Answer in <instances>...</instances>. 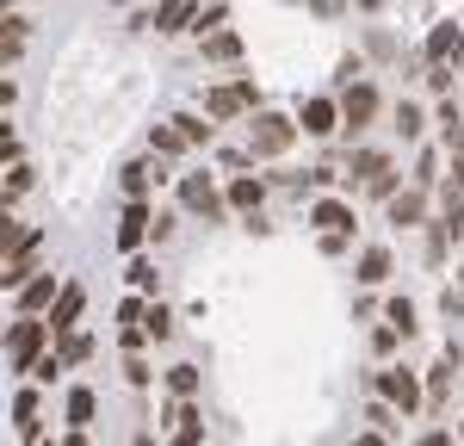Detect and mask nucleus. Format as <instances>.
<instances>
[{"mask_svg":"<svg viewBox=\"0 0 464 446\" xmlns=\"http://www.w3.org/2000/svg\"><path fill=\"white\" fill-rule=\"evenodd\" d=\"M297 137H304V124H297V118L260 106V112L248 118V161H279V155H285Z\"/></svg>","mask_w":464,"mask_h":446,"instance_id":"1","label":"nucleus"},{"mask_svg":"<svg viewBox=\"0 0 464 446\" xmlns=\"http://www.w3.org/2000/svg\"><path fill=\"white\" fill-rule=\"evenodd\" d=\"M254 112H260V87H254V74H236V81L205 87V118H217V124H236V118H254Z\"/></svg>","mask_w":464,"mask_h":446,"instance_id":"2","label":"nucleus"},{"mask_svg":"<svg viewBox=\"0 0 464 446\" xmlns=\"http://www.w3.org/2000/svg\"><path fill=\"white\" fill-rule=\"evenodd\" d=\"M179 211H192V218H205V223H223L229 218V192L211 174H179Z\"/></svg>","mask_w":464,"mask_h":446,"instance_id":"3","label":"nucleus"},{"mask_svg":"<svg viewBox=\"0 0 464 446\" xmlns=\"http://www.w3.org/2000/svg\"><path fill=\"white\" fill-rule=\"evenodd\" d=\"M384 112V100H378V87L372 81H353V87H341V137L347 143H359L365 131H372V118Z\"/></svg>","mask_w":464,"mask_h":446,"instance_id":"4","label":"nucleus"},{"mask_svg":"<svg viewBox=\"0 0 464 446\" xmlns=\"http://www.w3.org/2000/svg\"><path fill=\"white\" fill-rule=\"evenodd\" d=\"M44 341H56L50 334V316H19L6 329V360H13V372H32L44 360Z\"/></svg>","mask_w":464,"mask_h":446,"instance_id":"5","label":"nucleus"},{"mask_svg":"<svg viewBox=\"0 0 464 446\" xmlns=\"http://www.w3.org/2000/svg\"><path fill=\"white\" fill-rule=\"evenodd\" d=\"M421 63H446V69L464 63V25L459 19H433L428 25V37H421Z\"/></svg>","mask_w":464,"mask_h":446,"instance_id":"6","label":"nucleus"},{"mask_svg":"<svg viewBox=\"0 0 464 446\" xmlns=\"http://www.w3.org/2000/svg\"><path fill=\"white\" fill-rule=\"evenodd\" d=\"M378 397H391V403L402 409V415H415V409L428 403V391H421V378H415L409 366H384V372H378Z\"/></svg>","mask_w":464,"mask_h":446,"instance_id":"7","label":"nucleus"},{"mask_svg":"<svg viewBox=\"0 0 464 446\" xmlns=\"http://www.w3.org/2000/svg\"><path fill=\"white\" fill-rule=\"evenodd\" d=\"M168 446H205V415H198V397H174L168 409Z\"/></svg>","mask_w":464,"mask_h":446,"instance_id":"8","label":"nucleus"},{"mask_svg":"<svg viewBox=\"0 0 464 446\" xmlns=\"http://www.w3.org/2000/svg\"><path fill=\"white\" fill-rule=\"evenodd\" d=\"M297 124H304V137H334L341 131V93H310L297 106Z\"/></svg>","mask_w":464,"mask_h":446,"instance_id":"9","label":"nucleus"},{"mask_svg":"<svg viewBox=\"0 0 464 446\" xmlns=\"http://www.w3.org/2000/svg\"><path fill=\"white\" fill-rule=\"evenodd\" d=\"M384 218L396 223V229H428V186H402L396 199H384Z\"/></svg>","mask_w":464,"mask_h":446,"instance_id":"10","label":"nucleus"},{"mask_svg":"<svg viewBox=\"0 0 464 446\" xmlns=\"http://www.w3.org/2000/svg\"><path fill=\"white\" fill-rule=\"evenodd\" d=\"M192 19H198V0H155L149 6V32H161V37L192 32Z\"/></svg>","mask_w":464,"mask_h":446,"instance_id":"11","label":"nucleus"},{"mask_svg":"<svg viewBox=\"0 0 464 446\" xmlns=\"http://www.w3.org/2000/svg\"><path fill=\"white\" fill-rule=\"evenodd\" d=\"M149 229H155V218H149V199H124V223H118V248L124 255H137L149 242Z\"/></svg>","mask_w":464,"mask_h":446,"instance_id":"12","label":"nucleus"},{"mask_svg":"<svg viewBox=\"0 0 464 446\" xmlns=\"http://www.w3.org/2000/svg\"><path fill=\"white\" fill-rule=\"evenodd\" d=\"M223 192H229V211L236 218H260V205H266V180L260 174H229Z\"/></svg>","mask_w":464,"mask_h":446,"instance_id":"13","label":"nucleus"},{"mask_svg":"<svg viewBox=\"0 0 464 446\" xmlns=\"http://www.w3.org/2000/svg\"><path fill=\"white\" fill-rule=\"evenodd\" d=\"M310 223H316L322 236H353L359 229V218H353L347 199H316V205H310Z\"/></svg>","mask_w":464,"mask_h":446,"instance_id":"14","label":"nucleus"},{"mask_svg":"<svg viewBox=\"0 0 464 446\" xmlns=\"http://www.w3.org/2000/svg\"><path fill=\"white\" fill-rule=\"evenodd\" d=\"M81 310H87V292H81V286H63V297H56V304H50V334H56V341H63V334H74V323H81Z\"/></svg>","mask_w":464,"mask_h":446,"instance_id":"15","label":"nucleus"},{"mask_svg":"<svg viewBox=\"0 0 464 446\" xmlns=\"http://www.w3.org/2000/svg\"><path fill=\"white\" fill-rule=\"evenodd\" d=\"M25 37H32V19L6 6V13H0V63H6V69L25 56Z\"/></svg>","mask_w":464,"mask_h":446,"instance_id":"16","label":"nucleus"},{"mask_svg":"<svg viewBox=\"0 0 464 446\" xmlns=\"http://www.w3.org/2000/svg\"><path fill=\"white\" fill-rule=\"evenodd\" d=\"M155 161H161V155H143V161H124V168H118V186H124V199H149V186L168 180Z\"/></svg>","mask_w":464,"mask_h":446,"instance_id":"17","label":"nucleus"},{"mask_svg":"<svg viewBox=\"0 0 464 446\" xmlns=\"http://www.w3.org/2000/svg\"><path fill=\"white\" fill-rule=\"evenodd\" d=\"M56 297H63V279H56V273H32V279L19 286V316H37V310L56 304Z\"/></svg>","mask_w":464,"mask_h":446,"instance_id":"18","label":"nucleus"},{"mask_svg":"<svg viewBox=\"0 0 464 446\" xmlns=\"http://www.w3.org/2000/svg\"><path fill=\"white\" fill-rule=\"evenodd\" d=\"M459 360H464L459 347H446V354H440V360L428 366V403H433V409L446 403V391H452V372H459Z\"/></svg>","mask_w":464,"mask_h":446,"instance_id":"19","label":"nucleus"},{"mask_svg":"<svg viewBox=\"0 0 464 446\" xmlns=\"http://www.w3.org/2000/svg\"><path fill=\"white\" fill-rule=\"evenodd\" d=\"M37 415H44V403H37V391L25 384V391L13 397V422H19V441H32V446H37V434H44V422H37Z\"/></svg>","mask_w":464,"mask_h":446,"instance_id":"20","label":"nucleus"},{"mask_svg":"<svg viewBox=\"0 0 464 446\" xmlns=\"http://www.w3.org/2000/svg\"><path fill=\"white\" fill-rule=\"evenodd\" d=\"M198 56L205 63H242V32H211V37H198Z\"/></svg>","mask_w":464,"mask_h":446,"instance_id":"21","label":"nucleus"},{"mask_svg":"<svg viewBox=\"0 0 464 446\" xmlns=\"http://www.w3.org/2000/svg\"><path fill=\"white\" fill-rule=\"evenodd\" d=\"M384 168H396V161L384 155V149H365V143H359V149H353V161H347V174H353V186H372L378 174H384Z\"/></svg>","mask_w":464,"mask_h":446,"instance_id":"22","label":"nucleus"},{"mask_svg":"<svg viewBox=\"0 0 464 446\" xmlns=\"http://www.w3.org/2000/svg\"><path fill=\"white\" fill-rule=\"evenodd\" d=\"M186 149H192V143L179 137V124H174V118L149 131V155H161V161H174V155H186Z\"/></svg>","mask_w":464,"mask_h":446,"instance_id":"23","label":"nucleus"},{"mask_svg":"<svg viewBox=\"0 0 464 446\" xmlns=\"http://www.w3.org/2000/svg\"><path fill=\"white\" fill-rule=\"evenodd\" d=\"M353 279L359 286H384V279H391V248H365L359 267H353Z\"/></svg>","mask_w":464,"mask_h":446,"instance_id":"24","label":"nucleus"},{"mask_svg":"<svg viewBox=\"0 0 464 446\" xmlns=\"http://www.w3.org/2000/svg\"><path fill=\"white\" fill-rule=\"evenodd\" d=\"M421 131H428V112L415 106V100H396V137L402 143H421Z\"/></svg>","mask_w":464,"mask_h":446,"instance_id":"25","label":"nucleus"},{"mask_svg":"<svg viewBox=\"0 0 464 446\" xmlns=\"http://www.w3.org/2000/svg\"><path fill=\"white\" fill-rule=\"evenodd\" d=\"M161 378H168V397H198L205 391V372L198 366H168Z\"/></svg>","mask_w":464,"mask_h":446,"instance_id":"26","label":"nucleus"},{"mask_svg":"<svg viewBox=\"0 0 464 446\" xmlns=\"http://www.w3.org/2000/svg\"><path fill=\"white\" fill-rule=\"evenodd\" d=\"M93 391H87V384H74L69 391V403H63V415H69V428H87V422H93Z\"/></svg>","mask_w":464,"mask_h":446,"instance_id":"27","label":"nucleus"},{"mask_svg":"<svg viewBox=\"0 0 464 446\" xmlns=\"http://www.w3.org/2000/svg\"><path fill=\"white\" fill-rule=\"evenodd\" d=\"M223 25H229V6H223V0H198V19H192V32L211 37V32H223Z\"/></svg>","mask_w":464,"mask_h":446,"instance_id":"28","label":"nucleus"},{"mask_svg":"<svg viewBox=\"0 0 464 446\" xmlns=\"http://www.w3.org/2000/svg\"><path fill=\"white\" fill-rule=\"evenodd\" d=\"M174 124H179V137L198 149V143H211V124H217V118H205V112H179Z\"/></svg>","mask_w":464,"mask_h":446,"instance_id":"29","label":"nucleus"},{"mask_svg":"<svg viewBox=\"0 0 464 446\" xmlns=\"http://www.w3.org/2000/svg\"><path fill=\"white\" fill-rule=\"evenodd\" d=\"M440 161H446L440 149H421V155H415V174H409V180H415V186H428V192H433V186L446 180V174H440Z\"/></svg>","mask_w":464,"mask_h":446,"instance_id":"30","label":"nucleus"},{"mask_svg":"<svg viewBox=\"0 0 464 446\" xmlns=\"http://www.w3.org/2000/svg\"><path fill=\"white\" fill-rule=\"evenodd\" d=\"M25 236H32V229H25V223L13 218V205H6V211H0V255H13V248H19Z\"/></svg>","mask_w":464,"mask_h":446,"instance_id":"31","label":"nucleus"},{"mask_svg":"<svg viewBox=\"0 0 464 446\" xmlns=\"http://www.w3.org/2000/svg\"><path fill=\"white\" fill-rule=\"evenodd\" d=\"M143 329H149V341H168V334H174V316H168V304H155V297H149Z\"/></svg>","mask_w":464,"mask_h":446,"instance_id":"32","label":"nucleus"},{"mask_svg":"<svg viewBox=\"0 0 464 446\" xmlns=\"http://www.w3.org/2000/svg\"><path fill=\"white\" fill-rule=\"evenodd\" d=\"M304 6H310V13H316L322 25H341V19H347V13H353V0H304Z\"/></svg>","mask_w":464,"mask_h":446,"instance_id":"33","label":"nucleus"},{"mask_svg":"<svg viewBox=\"0 0 464 446\" xmlns=\"http://www.w3.org/2000/svg\"><path fill=\"white\" fill-rule=\"evenodd\" d=\"M384 323H396L402 334H415V304H409V297H391V304H384Z\"/></svg>","mask_w":464,"mask_h":446,"instance_id":"34","label":"nucleus"},{"mask_svg":"<svg viewBox=\"0 0 464 446\" xmlns=\"http://www.w3.org/2000/svg\"><path fill=\"white\" fill-rule=\"evenodd\" d=\"M365 56H378V63H391V56H396V37L384 32V25H372V32H365Z\"/></svg>","mask_w":464,"mask_h":446,"instance_id":"35","label":"nucleus"},{"mask_svg":"<svg viewBox=\"0 0 464 446\" xmlns=\"http://www.w3.org/2000/svg\"><path fill=\"white\" fill-rule=\"evenodd\" d=\"M353 81H365V56H341V63H334V87H353Z\"/></svg>","mask_w":464,"mask_h":446,"instance_id":"36","label":"nucleus"},{"mask_svg":"<svg viewBox=\"0 0 464 446\" xmlns=\"http://www.w3.org/2000/svg\"><path fill=\"white\" fill-rule=\"evenodd\" d=\"M25 192H32V168H25V161H13V174H6V205H19Z\"/></svg>","mask_w":464,"mask_h":446,"instance_id":"37","label":"nucleus"},{"mask_svg":"<svg viewBox=\"0 0 464 446\" xmlns=\"http://www.w3.org/2000/svg\"><path fill=\"white\" fill-rule=\"evenodd\" d=\"M56 354H63L69 366H81V360L93 354V341H87V334H63V341H56Z\"/></svg>","mask_w":464,"mask_h":446,"instance_id":"38","label":"nucleus"},{"mask_svg":"<svg viewBox=\"0 0 464 446\" xmlns=\"http://www.w3.org/2000/svg\"><path fill=\"white\" fill-rule=\"evenodd\" d=\"M130 292L155 297V260H130Z\"/></svg>","mask_w":464,"mask_h":446,"instance_id":"39","label":"nucleus"},{"mask_svg":"<svg viewBox=\"0 0 464 446\" xmlns=\"http://www.w3.org/2000/svg\"><path fill=\"white\" fill-rule=\"evenodd\" d=\"M56 372H69V360H63V354H44V360H37L25 378H37V384H56Z\"/></svg>","mask_w":464,"mask_h":446,"instance_id":"40","label":"nucleus"},{"mask_svg":"<svg viewBox=\"0 0 464 446\" xmlns=\"http://www.w3.org/2000/svg\"><path fill=\"white\" fill-rule=\"evenodd\" d=\"M149 378H155V372H149V360H143V354H124V384L149 391Z\"/></svg>","mask_w":464,"mask_h":446,"instance_id":"41","label":"nucleus"},{"mask_svg":"<svg viewBox=\"0 0 464 446\" xmlns=\"http://www.w3.org/2000/svg\"><path fill=\"white\" fill-rule=\"evenodd\" d=\"M396 341H409V334L396 329V323H384V329H372V354L384 360V354H396Z\"/></svg>","mask_w":464,"mask_h":446,"instance_id":"42","label":"nucleus"},{"mask_svg":"<svg viewBox=\"0 0 464 446\" xmlns=\"http://www.w3.org/2000/svg\"><path fill=\"white\" fill-rule=\"evenodd\" d=\"M174 211H155V229H149V236H155V242H168V236H174Z\"/></svg>","mask_w":464,"mask_h":446,"instance_id":"43","label":"nucleus"},{"mask_svg":"<svg viewBox=\"0 0 464 446\" xmlns=\"http://www.w3.org/2000/svg\"><path fill=\"white\" fill-rule=\"evenodd\" d=\"M440 310H446V323H452V316H464V292H446V304H440Z\"/></svg>","mask_w":464,"mask_h":446,"instance_id":"44","label":"nucleus"},{"mask_svg":"<svg viewBox=\"0 0 464 446\" xmlns=\"http://www.w3.org/2000/svg\"><path fill=\"white\" fill-rule=\"evenodd\" d=\"M415 446H459V441H452L446 428H433V434H421V441H415Z\"/></svg>","mask_w":464,"mask_h":446,"instance_id":"45","label":"nucleus"},{"mask_svg":"<svg viewBox=\"0 0 464 446\" xmlns=\"http://www.w3.org/2000/svg\"><path fill=\"white\" fill-rule=\"evenodd\" d=\"M353 446H384V434H378V428H372V434H359Z\"/></svg>","mask_w":464,"mask_h":446,"instance_id":"46","label":"nucleus"},{"mask_svg":"<svg viewBox=\"0 0 464 446\" xmlns=\"http://www.w3.org/2000/svg\"><path fill=\"white\" fill-rule=\"evenodd\" d=\"M63 446H87V428H69V441Z\"/></svg>","mask_w":464,"mask_h":446,"instance_id":"47","label":"nucleus"},{"mask_svg":"<svg viewBox=\"0 0 464 446\" xmlns=\"http://www.w3.org/2000/svg\"><path fill=\"white\" fill-rule=\"evenodd\" d=\"M353 6H359V13H378V6H384V0H353Z\"/></svg>","mask_w":464,"mask_h":446,"instance_id":"48","label":"nucleus"},{"mask_svg":"<svg viewBox=\"0 0 464 446\" xmlns=\"http://www.w3.org/2000/svg\"><path fill=\"white\" fill-rule=\"evenodd\" d=\"M459 292H464V267H459Z\"/></svg>","mask_w":464,"mask_h":446,"instance_id":"49","label":"nucleus"}]
</instances>
